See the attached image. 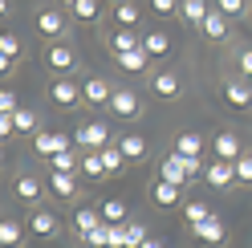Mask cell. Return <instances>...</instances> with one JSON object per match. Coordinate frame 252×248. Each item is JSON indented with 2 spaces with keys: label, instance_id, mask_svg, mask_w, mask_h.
Instances as JSON below:
<instances>
[{
  "label": "cell",
  "instance_id": "obj_40",
  "mask_svg": "<svg viewBox=\"0 0 252 248\" xmlns=\"http://www.w3.org/2000/svg\"><path fill=\"white\" fill-rule=\"evenodd\" d=\"M236 183H252V155H248V159H244V155L236 159Z\"/></svg>",
  "mask_w": 252,
  "mask_h": 248
},
{
  "label": "cell",
  "instance_id": "obj_36",
  "mask_svg": "<svg viewBox=\"0 0 252 248\" xmlns=\"http://www.w3.org/2000/svg\"><path fill=\"white\" fill-rule=\"evenodd\" d=\"M216 8L224 12L228 21H236V17H244V12H248V0H216Z\"/></svg>",
  "mask_w": 252,
  "mask_h": 248
},
{
  "label": "cell",
  "instance_id": "obj_26",
  "mask_svg": "<svg viewBox=\"0 0 252 248\" xmlns=\"http://www.w3.org/2000/svg\"><path fill=\"white\" fill-rule=\"evenodd\" d=\"M98 212H102V220H106V224H126V216H130L118 195H106L102 204H98Z\"/></svg>",
  "mask_w": 252,
  "mask_h": 248
},
{
  "label": "cell",
  "instance_id": "obj_24",
  "mask_svg": "<svg viewBox=\"0 0 252 248\" xmlns=\"http://www.w3.org/2000/svg\"><path fill=\"white\" fill-rule=\"evenodd\" d=\"M49 191H53L57 199H73V195H77V179L65 175V171H49Z\"/></svg>",
  "mask_w": 252,
  "mask_h": 248
},
{
  "label": "cell",
  "instance_id": "obj_39",
  "mask_svg": "<svg viewBox=\"0 0 252 248\" xmlns=\"http://www.w3.org/2000/svg\"><path fill=\"white\" fill-rule=\"evenodd\" d=\"M183 0H151V12L155 17H171V12H179Z\"/></svg>",
  "mask_w": 252,
  "mask_h": 248
},
{
  "label": "cell",
  "instance_id": "obj_30",
  "mask_svg": "<svg viewBox=\"0 0 252 248\" xmlns=\"http://www.w3.org/2000/svg\"><path fill=\"white\" fill-rule=\"evenodd\" d=\"M82 175H86V179H106L102 151H86V155H82Z\"/></svg>",
  "mask_w": 252,
  "mask_h": 248
},
{
  "label": "cell",
  "instance_id": "obj_8",
  "mask_svg": "<svg viewBox=\"0 0 252 248\" xmlns=\"http://www.w3.org/2000/svg\"><path fill=\"white\" fill-rule=\"evenodd\" d=\"M203 179H208V187L224 191V187H232V183H236V163H228V159H212L208 167H203Z\"/></svg>",
  "mask_w": 252,
  "mask_h": 248
},
{
  "label": "cell",
  "instance_id": "obj_37",
  "mask_svg": "<svg viewBox=\"0 0 252 248\" xmlns=\"http://www.w3.org/2000/svg\"><path fill=\"white\" fill-rule=\"evenodd\" d=\"M0 57H21V37L17 33H0Z\"/></svg>",
  "mask_w": 252,
  "mask_h": 248
},
{
  "label": "cell",
  "instance_id": "obj_46",
  "mask_svg": "<svg viewBox=\"0 0 252 248\" xmlns=\"http://www.w3.org/2000/svg\"><path fill=\"white\" fill-rule=\"evenodd\" d=\"M114 4H122V0H114Z\"/></svg>",
  "mask_w": 252,
  "mask_h": 248
},
{
  "label": "cell",
  "instance_id": "obj_10",
  "mask_svg": "<svg viewBox=\"0 0 252 248\" xmlns=\"http://www.w3.org/2000/svg\"><path fill=\"white\" fill-rule=\"evenodd\" d=\"M82 98H86V106H110V98H114V86L106 82V77H86L82 82Z\"/></svg>",
  "mask_w": 252,
  "mask_h": 248
},
{
  "label": "cell",
  "instance_id": "obj_29",
  "mask_svg": "<svg viewBox=\"0 0 252 248\" xmlns=\"http://www.w3.org/2000/svg\"><path fill=\"white\" fill-rule=\"evenodd\" d=\"M138 17H143V12H138L134 0H122V4H114V25H118V29H134Z\"/></svg>",
  "mask_w": 252,
  "mask_h": 248
},
{
  "label": "cell",
  "instance_id": "obj_41",
  "mask_svg": "<svg viewBox=\"0 0 252 248\" xmlns=\"http://www.w3.org/2000/svg\"><path fill=\"white\" fill-rule=\"evenodd\" d=\"M21 106H17V94L12 90H0V114H17Z\"/></svg>",
  "mask_w": 252,
  "mask_h": 248
},
{
  "label": "cell",
  "instance_id": "obj_16",
  "mask_svg": "<svg viewBox=\"0 0 252 248\" xmlns=\"http://www.w3.org/2000/svg\"><path fill=\"white\" fill-rule=\"evenodd\" d=\"M98 224H102V212H98V204H86V208H77V212H73V236H77V240H82L86 232H94Z\"/></svg>",
  "mask_w": 252,
  "mask_h": 248
},
{
  "label": "cell",
  "instance_id": "obj_14",
  "mask_svg": "<svg viewBox=\"0 0 252 248\" xmlns=\"http://www.w3.org/2000/svg\"><path fill=\"white\" fill-rule=\"evenodd\" d=\"M212 155H216V159L236 163V159H240V134H236V130H220L212 138Z\"/></svg>",
  "mask_w": 252,
  "mask_h": 248
},
{
  "label": "cell",
  "instance_id": "obj_17",
  "mask_svg": "<svg viewBox=\"0 0 252 248\" xmlns=\"http://www.w3.org/2000/svg\"><path fill=\"white\" fill-rule=\"evenodd\" d=\"M159 175H163V179H171V183H179V187H187V179H191V171L183 167V155H179V151H171L167 159H163Z\"/></svg>",
  "mask_w": 252,
  "mask_h": 248
},
{
  "label": "cell",
  "instance_id": "obj_19",
  "mask_svg": "<svg viewBox=\"0 0 252 248\" xmlns=\"http://www.w3.org/2000/svg\"><path fill=\"white\" fill-rule=\"evenodd\" d=\"M118 151L126 155V163H143L151 147H147V138H143V134H134V130H130V134H122V138H118Z\"/></svg>",
  "mask_w": 252,
  "mask_h": 248
},
{
  "label": "cell",
  "instance_id": "obj_7",
  "mask_svg": "<svg viewBox=\"0 0 252 248\" xmlns=\"http://www.w3.org/2000/svg\"><path fill=\"white\" fill-rule=\"evenodd\" d=\"M49 102L53 106H65V110H73V106H82V86H73L69 77H57V82L49 86Z\"/></svg>",
  "mask_w": 252,
  "mask_h": 248
},
{
  "label": "cell",
  "instance_id": "obj_20",
  "mask_svg": "<svg viewBox=\"0 0 252 248\" xmlns=\"http://www.w3.org/2000/svg\"><path fill=\"white\" fill-rule=\"evenodd\" d=\"M175 151L187 159H203V134L199 130H179L175 134Z\"/></svg>",
  "mask_w": 252,
  "mask_h": 248
},
{
  "label": "cell",
  "instance_id": "obj_9",
  "mask_svg": "<svg viewBox=\"0 0 252 248\" xmlns=\"http://www.w3.org/2000/svg\"><path fill=\"white\" fill-rule=\"evenodd\" d=\"M73 143L65 134H57V130H37L33 134V151H37V159H53L57 151H69Z\"/></svg>",
  "mask_w": 252,
  "mask_h": 248
},
{
  "label": "cell",
  "instance_id": "obj_25",
  "mask_svg": "<svg viewBox=\"0 0 252 248\" xmlns=\"http://www.w3.org/2000/svg\"><path fill=\"white\" fill-rule=\"evenodd\" d=\"M25 228L29 224H21V220H0V248H21Z\"/></svg>",
  "mask_w": 252,
  "mask_h": 248
},
{
  "label": "cell",
  "instance_id": "obj_42",
  "mask_svg": "<svg viewBox=\"0 0 252 248\" xmlns=\"http://www.w3.org/2000/svg\"><path fill=\"white\" fill-rule=\"evenodd\" d=\"M240 77L252 86V49H244V53H240Z\"/></svg>",
  "mask_w": 252,
  "mask_h": 248
},
{
  "label": "cell",
  "instance_id": "obj_6",
  "mask_svg": "<svg viewBox=\"0 0 252 248\" xmlns=\"http://www.w3.org/2000/svg\"><path fill=\"white\" fill-rule=\"evenodd\" d=\"M151 204H155V208H179V204H183V187L159 175V179L151 183Z\"/></svg>",
  "mask_w": 252,
  "mask_h": 248
},
{
  "label": "cell",
  "instance_id": "obj_12",
  "mask_svg": "<svg viewBox=\"0 0 252 248\" xmlns=\"http://www.w3.org/2000/svg\"><path fill=\"white\" fill-rule=\"evenodd\" d=\"M220 98H224L228 110H252V86L244 82V77H240V82H228Z\"/></svg>",
  "mask_w": 252,
  "mask_h": 248
},
{
  "label": "cell",
  "instance_id": "obj_34",
  "mask_svg": "<svg viewBox=\"0 0 252 248\" xmlns=\"http://www.w3.org/2000/svg\"><path fill=\"white\" fill-rule=\"evenodd\" d=\"M12 122H17V134H37V126H41V118L33 110H25V106L12 114Z\"/></svg>",
  "mask_w": 252,
  "mask_h": 248
},
{
  "label": "cell",
  "instance_id": "obj_11",
  "mask_svg": "<svg viewBox=\"0 0 252 248\" xmlns=\"http://www.w3.org/2000/svg\"><path fill=\"white\" fill-rule=\"evenodd\" d=\"M25 224H29V232H33V236H41V240H53L57 232H61V220H57L53 212H45V208H37Z\"/></svg>",
  "mask_w": 252,
  "mask_h": 248
},
{
  "label": "cell",
  "instance_id": "obj_35",
  "mask_svg": "<svg viewBox=\"0 0 252 248\" xmlns=\"http://www.w3.org/2000/svg\"><path fill=\"white\" fill-rule=\"evenodd\" d=\"M82 244H86V248H110V224L102 220L94 232H86V236H82Z\"/></svg>",
  "mask_w": 252,
  "mask_h": 248
},
{
  "label": "cell",
  "instance_id": "obj_27",
  "mask_svg": "<svg viewBox=\"0 0 252 248\" xmlns=\"http://www.w3.org/2000/svg\"><path fill=\"white\" fill-rule=\"evenodd\" d=\"M17 199L21 204H37L41 199V179L37 175H17Z\"/></svg>",
  "mask_w": 252,
  "mask_h": 248
},
{
  "label": "cell",
  "instance_id": "obj_33",
  "mask_svg": "<svg viewBox=\"0 0 252 248\" xmlns=\"http://www.w3.org/2000/svg\"><path fill=\"white\" fill-rule=\"evenodd\" d=\"M69 17L73 21H98L102 17V4H98V0H77V4L69 8Z\"/></svg>",
  "mask_w": 252,
  "mask_h": 248
},
{
  "label": "cell",
  "instance_id": "obj_18",
  "mask_svg": "<svg viewBox=\"0 0 252 248\" xmlns=\"http://www.w3.org/2000/svg\"><path fill=\"white\" fill-rule=\"evenodd\" d=\"M114 61H118V69H126V73H147L155 57L143 49V45H138V49H130V53H118Z\"/></svg>",
  "mask_w": 252,
  "mask_h": 248
},
{
  "label": "cell",
  "instance_id": "obj_45",
  "mask_svg": "<svg viewBox=\"0 0 252 248\" xmlns=\"http://www.w3.org/2000/svg\"><path fill=\"white\" fill-rule=\"evenodd\" d=\"M61 4H65V8H73V4H77V0H61Z\"/></svg>",
  "mask_w": 252,
  "mask_h": 248
},
{
  "label": "cell",
  "instance_id": "obj_1",
  "mask_svg": "<svg viewBox=\"0 0 252 248\" xmlns=\"http://www.w3.org/2000/svg\"><path fill=\"white\" fill-rule=\"evenodd\" d=\"M73 143L82 151H102V147H110V126L106 122H77Z\"/></svg>",
  "mask_w": 252,
  "mask_h": 248
},
{
  "label": "cell",
  "instance_id": "obj_4",
  "mask_svg": "<svg viewBox=\"0 0 252 248\" xmlns=\"http://www.w3.org/2000/svg\"><path fill=\"white\" fill-rule=\"evenodd\" d=\"M110 114L122 118V122H134L143 114V98L134 94V90H114V98H110Z\"/></svg>",
  "mask_w": 252,
  "mask_h": 248
},
{
  "label": "cell",
  "instance_id": "obj_5",
  "mask_svg": "<svg viewBox=\"0 0 252 248\" xmlns=\"http://www.w3.org/2000/svg\"><path fill=\"white\" fill-rule=\"evenodd\" d=\"M151 94H155V98H163V102L179 98V94H183L179 73H175V69H159V73H151Z\"/></svg>",
  "mask_w": 252,
  "mask_h": 248
},
{
  "label": "cell",
  "instance_id": "obj_3",
  "mask_svg": "<svg viewBox=\"0 0 252 248\" xmlns=\"http://www.w3.org/2000/svg\"><path fill=\"white\" fill-rule=\"evenodd\" d=\"M45 65H49L57 77H65L69 69H77V53L69 49L65 41H49V49H45Z\"/></svg>",
  "mask_w": 252,
  "mask_h": 248
},
{
  "label": "cell",
  "instance_id": "obj_22",
  "mask_svg": "<svg viewBox=\"0 0 252 248\" xmlns=\"http://www.w3.org/2000/svg\"><path fill=\"white\" fill-rule=\"evenodd\" d=\"M143 49L151 57H167L171 53V37L163 33V29H143Z\"/></svg>",
  "mask_w": 252,
  "mask_h": 248
},
{
  "label": "cell",
  "instance_id": "obj_21",
  "mask_svg": "<svg viewBox=\"0 0 252 248\" xmlns=\"http://www.w3.org/2000/svg\"><path fill=\"white\" fill-rule=\"evenodd\" d=\"M179 17H183L187 25L203 29V21L212 17V4H208V0H183V4H179Z\"/></svg>",
  "mask_w": 252,
  "mask_h": 248
},
{
  "label": "cell",
  "instance_id": "obj_43",
  "mask_svg": "<svg viewBox=\"0 0 252 248\" xmlns=\"http://www.w3.org/2000/svg\"><path fill=\"white\" fill-rule=\"evenodd\" d=\"M12 69H17V57H0V73H4V77H8Z\"/></svg>",
  "mask_w": 252,
  "mask_h": 248
},
{
  "label": "cell",
  "instance_id": "obj_15",
  "mask_svg": "<svg viewBox=\"0 0 252 248\" xmlns=\"http://www.w3.org/2000/svg\"><path fill=\"white\" fill-rule=\"evenodd\" d=\"M191 236L203 240V244H224L228 228H224V220H220V216H208L203 224H191Z\"/></svg>",
  "mask_w": 252,
  "mask_h": 248
},
{
  "label": "cell",
  "instance_id": "obj_23",
  "mask_svg": "<svg viewBox=\"0 0 252 248\" xmlns=\"http://www.w3.org/2000/svg\"><path fill=\"white\" fill-rule=\"evenodd\" d=\"M45 163H49V171H65V175L82 171V155H77L73 147H69V151H57L53 159H45Z\"/></svg>",
  "mask_w": 252,
  "mask_h": 248
},
{
  "label": "cell",
  "instance_id": "obj_13",
  "mask_svg": "<svg viewBox=\"0 0 252 248\" xmlns=\"http://www.w3.org/2000/svg\"><path fill=\"white\" fill-rule=\"evenodd\" d=\"M106 45H110V53H130V49H138L143 45V29H114V33L106 37Z\"/></svg>",
  "mask_w": 252,
  "mask_h": 248
},
{
  "label": "cell",
  "instance_id": "obj_31",
  "mask_svg": "<svg viewBox=\"0 0 252 248\" xmlns=\"http://www.w3.org/2000/svg\"><path fill=\"white\" fill-rule=\"evenodd\" d=\"M208 216H212V208L203 204V199H187V204H183V224H187V228H191V224H203Z\"/></svg>",
  "mask_w": 252,
  "mask_h": 248
},
{
  "label": "cell",
  "instance_id": "obj_28",
  "mask_svg": "<svg viewBox=\"0 0 252 248\" xmlns=\"http://www.w3.org/2000/svg\"><path fill=\"white\" fill-rule=\"evenodd\" d=\"M203 37H208V41H224L228 37V17L220 8H212V17L203 21Z\"/></svg>",
  "mask_w": 252,
  "mask_h": 248
},
{
  "label": "cell",
  "instance_id": "obj_44",
  "mask_svg": "<svg viewBox=\"0 0 252 248\" xmlns=\"http://www.w3.org/2000/svg\"><path fill=\"white\" fill-rule=\"evenodd\" d=\"M138 248H163V240H155V236H147V240L138 244Z\"/></svg>",
  "mask_w": 252,
  "mask_h": 248
},
{
  "label": "cell",
  "instance_id": "obj_32",
  "mask_svg": "<svg viewBox=\"0 0 252 248\" xmlns=\"http://www.w3.org/2000/svg\"><path fill=\"white\" fill-rule=\"evenodd\" d=\"M102 163H106V175H118V171H126V155L118 151V143L102 147Z\"/></svg>",
  "mask_w": 252,
  "mask_h": 248
},
{
  "label": "cell",
  "instance_id": "obj_38",
  "mask_svg": "<svg viewBox=\"0 0 252 248\" xmlns=\"http://www.w3.org/2000/svg\"><path fill=\"white\" fill-rule=\"evenodd\" d=\"M147 240V224H126V248H138Z\"/></svg>",
  "mask_w": 252,
  "mask_h": 248
},
{
  "label": "cell",
  "instance_id": "obj_2",
  "mask_svg": "<svg viewBox=\"0 0 252 248\" xmlns=\"http://www.w3.org/2000/svg\"><path fill=\"white\" fill-rule=\"evenodd\" d=\"M37 33L49 37V41H65L69 37V17L57 12V8H45V12H37Z\"/></svg>",
  "mask_w": 252,
  "mask_h": 248
}]
</instances>
